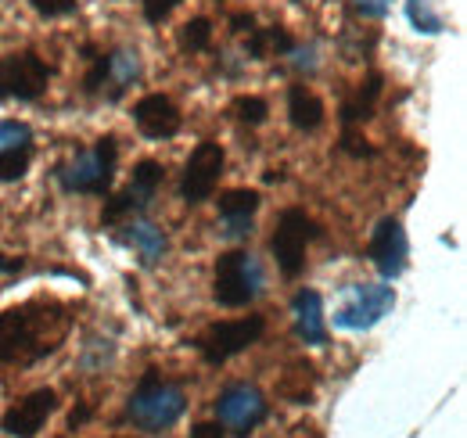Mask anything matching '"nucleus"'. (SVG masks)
I'll list each match as a JSON object with an SVG mask.
<instances>
[{"mask_svg":"<svg viewBox=\"0 0 467 438\" xmlns=\"http://www.w3.org/2000/svg\"><path fill=\"white\" fill-rule=\"evenodd\" d=\"M119 241L130 245V248L140 256L144 266H155V263L166 256V245H170V241H166V230L144 216L122 219V223H119Z\"/></svg>","mask_w":467,"mask_h":438,"instance_id":"19","label":"nucleus"},{"mask_svg":"<svg viewBox=\"0 0 467 438\" xmlns=\"http://www.w3.org/2000/svg\"><path fill=\"white\" fill-rule=\"evenodd\" d=\"M266 330L263 317H241V320H220V324H209V328L198 334V352L205 363L213 367H223L227 360H234L237 352H244L248 345H255Z\"/></svg>","mask_w":467,"mask_h":438,"instance_id":"6","label":"nucleus"},{"mask_svg":"<svg viewBox=\"0 0 467 438\" xmlns=\"http://www.w3.org/2000/svg\"><path fill=\"white\" fill-rule=\"evenodd\" d=\"M180 4H183V0H144V18H148L151 26H162Z\"/></svg>","mask_w":467,"mask_h":438,"instance_id":"26","label":"nucleus"},{"mask_svg":"<svg viewBox=\"0 0 467 438\" xmlns=\"http://www.w3.org/2000/svg\"><path fill=\"white\" fill-rule=\"evenodd\" d=\"M133 122H137V130H140L148 141H170V137L180 133V126H183L180 109H176L166 94H148V98H140L137 109H133Z\"/></svg>","mask_w":467,"mask_h":438,"instance_id":"17","label":"nucleus"},{"mask_svg":"<svg viewBox=\"0 0 467 438\" xmlns=\"http://www.w3.org/2000/svg\"><path fill=\"white\" fill-rule=\"evenodd\" d=\"M381 87H385V76L381 72H367V83L352 94L349 101L342 105V144H346V151H352V155H367L363 148H359V137H356V126L359 122H367L370 115H374V109H378V98H381Z\"/></svg>","mask_w":467,"mask_h":438,"instance_id":"16","label":"nucleus"},{"mask_svg":"<svg viewBox=\"0 0 467 438\" xmlns=\"http://www.w3.org/2000/svg\"><path fill=\"white\" fill-rule=\"evenodd\" d=\"M234 115H237L241 122H248V126H263L270 109H266L263 98H237V101H234Z\"/></svg>","mask_w":467,"mask_h":438,"instance_id":"25","label":"nucleus"},{"mask_svg":"<svg viewBox=\"0 0 467 438\" xmlns=\"http://www.w3.org/2000/svg\"><path fill=\"white\" fill-rule=\"evenodd\" d=\"M231 29L234 33H252L255 29V18L244 15V11H237V15H231Z\"/></svg>","mask_w":467,"mask_h":438,"instance_id":"31","label":"nucleus"},{"mask_svg":"<svg viewBox=\"0 0 467 438\" xmlns=\"http://www.w3.org/2000/svg\"><path fill=\"white\" fill-rule=\"evenodd\" d=\"M209 44H213V22L209 18H191L180 29V51L194 55V51H209Z\"/></svg>","mask_w":467,"mask_h":438,"instance_id":"24","label":"nucleus"},{"mask_svg":"<svg viewBox=\"0 0 467 438\" xmlns=\"http://www.w3.org/2000/svg\"><path fill=\"white\" fill-rule=\"evenodd\" d=\"M33 162V130L15 119H0V183H15Z\"/></svg>","mask_w":467,"mask_h":438,"instance_id":"15","label":"nucleus"},{"mask_svg":"<svg viewBox=\"0 0 467 438\" xmlns=\"http://www.w3.org/2000/svg\"><path fill=\"white\" fill-rule=\"evenodd\" d=\"M266 417L270 402L255 384H227L216 395V421L223 424V432H234L237 438H248Z\"/></svg>","mask_w":467,"mask_h":438,"instance_id":"9","label":"nucleus"},{"mask_svg":"<svg viewBox=\"0 0 467 438\" xmlns=\"http://www.w3.org/2000/svg\"><path fill=\"white\" fill-rule=\"evenodd\" d=\"M223 162H227L223 148H220L216 141H202V144L191 151L187 165H183V176H180V198H183L187 205H202V202H209L213 191H216V183H220V176H223Z\"/></svg>","mask_w":467,"mask_h":438,"instance_id":"12","label":"nucleus"},{"mask_svg":"<svg viewBox=\"0 0 467 438\" xmlns=\"http://www.w3.org/2000/svg\"><path fill=\"white\" fill-rule=\"evenodd\" d=\"M191 438H227V435H223V424L213 421V424H194Z\"/></svg>","mask_w":467,"mask_h":438,"instance_id":"30","label":"nucleus"},{"mask_svg":"<svg viewBox=\"0 0 467 438\" xmlns=\"http://www.w3.org/2000/svg\"><path fill=\"white\" fill-rule=\"evenodd\" d=\"M295 47V40L288 36L285 26H270V29H252L248 33V44H244V55L263 61L266 55H288Z\"/></svg>","mask_w":467,"mask_h":438,"instance_id":"22","label":"nucleus"},{"mask_svg":"<svg viewBox=\"0 0 467 438\" xmlns=\"http://www.w3.org/2000/svg\"><path fill=\"white\" fill-rule=\"evenodd\" d=\"M288 115H292L295 130L313 133V130L324 122V101H320V98H317L309 87L295 83L292 90H288Z\"/></svg>","mask_w":467,"mask_h":438,"instance_id":"21","label":"nucleus"},{"mask_svg":"<svg viewBox=\"0 0 467 438\" xmlns=\"http://www.w3.org/2000/svg\"><path fill=\"white\" fill-rule=\"evenodd\" d=\"M29 4H33V11L44 15V18H61V15H72L79 0H29Z\"/></svg>","mask_w":467,"mask_h":438,"instance_id":"27","label":"nucleus"},{"mask_svg":"<svg viewBox=\"0 0 467 438\" xmlns=\"http://www.w3.org/2000/svg\"><path fill=\"white\" fill-rule=\"evenodd\" d=\"M162 180H166V169L159 162H151V159H144V162L133 169V180H130L119 194H112V198L105 202V209H101V226H119L122 219L140 216V213L155 202Z\"/></svg>","mask_w":467,"mask_h":438,"instance_id":"8","label":"nucleus"},{"mask_svg":"<svg viewBox=\"0 0 467 438\" xmlns=\"http://www.w3.org/2000/svg\"><path fill=\"white\" fill-rule=\"evenodd\" d=\"M313 237H317V223H313V216H306L302 209H285L277 216L274 237H270V252H274L281 274L298 276L306 270V248H309Z\"/></svg>","mask_w":467,"mask_h":438,"instance_id":"10","label":"nucleus"},{"mask_svg":"<svg viewBox=\"0 0 467 438\" xmlns=\"http://www.w3.org/2000/svg\"><path fill=\"white\" fill-rule=\"evenodd\" d=\"M51 83V65L36 51L0 57V101H40Z\"/></svg>","mask_w":467,"mask_h":438,"instance_id":"7","label":"nucleus"},{"mask_svg":"<svg viewBox=\"0 0 467 438\" xmlns=\"http://www.w3.org/2000/svg\"><path fill=\"white\" fill-rule=\"evenodd\" d=\"M263 266L248 252H227L216 259V276H213V298L227 309L252 306L263 295Z\"/></svg>","mask_w":467,"mask_h":438,"instance_id":"4","label":"nucleus"},{"mask_svg":"<svg viewBox=\"0 0 467 438\" xmlns=\"http://www.w3.org/2000/svg\"><path fill=\"white\" fill-rule=\"evenodd\" d=\"M183 410H187L183 388L173 381H166L159 370H148V374L140 378L137 391L130 395V406H126L130 421H133L140 432H148V435H159V432L173 428L176 421L183 417Z\"/></svg>","mask_w":467,"mask_h":438,"instance_id":"2","label":"nucleus"},{"mask_svg":"<svg viewBox=\"0 0 467 438\" xmlns=\"http://www.w3.org/2000/svg\"><path fill=\"white\" fill-rule=\"evenodd\" d=\"M352 7H356L363 18H381V15L392 7V0H352Z\"/></svg>","mask_w":467,"mask_h":438,"instance_id":"29","label":"nucleus"},{"mask_svg":"<svg viewBox=\"0 0 467 438\" xmlns=\"http://www.w3.org/2000/svg\"><path fill=\"white\" fill-rule=\"evenodd\" d=\"M116 137H101V141H94V148L76 151L68 162H61L55 169V180L61 183V191H68V194H109V187L116 180Z\"/></svg>","mask_w":467,"mask_h":438,"instance_id":"3","label":"nucleus"},{"mask_svg":"<svg viewBox=\"0 0 467 438\" xmlns=\"http://www.w3.org/2000/svg\"><path fill=\"white\" fill-rule=\"evenodd\" d=\"M396 309V291L385 284H349L335 309V328L370 330Z\"/></svg>","mask_w":467,"mask_h":438,"instance_id":"5","label":"nucleus"},{"mask_svg":"<svg viewBox=\"0 0 467 438\" xmlns=\"http://www.w3.org/2000/svg\"><path fill=\"white\" fill-rule=\"evenodd\" d=\"M255 213H259V191L234 187L227 194H220V234H223L227 241H244V237H252Z\"/></svg>","mask_w":467,"mask_h":438,"instance_id":"18","label":"nucleus"},{"mask_svg":"<svg viewBox=\"0 0 467 438\" xmlns=\"http://www.w3.org/2000/svg\"><path fill=\"white\" fill-rule=\"evenodd\" d=\"M15 270H22V259H7V256L0 252V276L15 274Z\"/></svg>","mask_w":467,"mask_h":438,"instance_id":"32","label":"nucleus"},{"mask_svg":"<svg viewBox=\"0 0 467 438\" xmlns=\"http://www.w3.org/2000/svg\"><path fill=\"white\" fill-rule=\"evenodd\" d=\"M72 330V309L33 298L11 309H0V367H33L44 356L58 352Z\"/></svg>","mask_w":467,"mask_h":438,"instance_id":"1","label":"nucleus"},{"mask_svg":"<svg viewBox=\"0 0 467 438\" xmlns=\"http://www.w3.org/2000/svg\"><path fill=\"white\" fill-rule=\"evenodd\" d=\"M137 79H140V55L133 47H116L109 55L90 57V72L83 79V90L87 94H105L109 101H119Z\"/></svg>","mask_w":467,"mask_h":438,"instance_id":"11","label":"nucleus"},{"mask_svg":"<svg viewBox=\"0 0 467 438\" xmlns=\"http://www.w3.org/2000/svg\"><path fill=\"white\" fill-rule=\"evenodd\" d=\"M407 18H410V26H413L417 33H424V36H439V33L446 29V22H442V15L431 7V0H407Z\"/></svg>","mask_w":467,"mask_h":438,"instance_id":"23","label":"nucleus"},{"mask_svg":"<svg viewBox=\"0 0 467 438\" xmlns=\"http://www.w3.org/2000/svg\"><path fill=\"white\" fill-rule=\"evenodd\" d=\"M285 57H292L295 72H317V47H298V44H295Z\"/></svg>","mask_w":467,"mask_h":438,"instance_id":"28","label":"nucleus"},{"mask_svg":"<svg viewBox=\"0 0 467 438\" xmlns=\"http://www.w3.org/2000/svg\"><path fill=\"white\" fill-rule=\"evenodd\" d=\"M367 256L374 263V270L385 276V280H396V276L407 270V259H410V241H407V230L403 223L396 216H385L374 234H370V245H367Z\"/></svg>","mask_w":467,"mask_h":438,"instance_id":"13","label":"nucleus"},{"mask_svg":"<svg viewBox=\"0 0 467 438\" xmlns=\"http://www.w3.org/2000/svg\"><path fill=\"white\" fill-rule=\"evenodd\" d=\"M58 410V391L55 388H36L26 399H18L15 406H7V413L0 417V432L11 438H33L47 417Z\"/></svg>","mask_w":467,"mask_h":438,"instance_id":"14","label":"nucleus"},{"mask_svg":"<svg viewBox=\"0 0 467 438\" xmlns=\"http://www.w3.org/2000/svg\"><path fill=\"white\" fill-rule=\"evenodd\" d=\"M292 317H295V334L306 345H327V324H324V302L317 291L302 287L292 298Z\"/></svg>","mask_w":467,"mask_h":438,"instance_id":"20","label":"nucleus"}]
</instances>
